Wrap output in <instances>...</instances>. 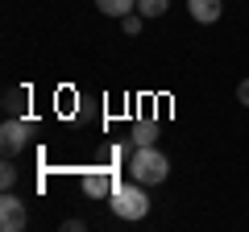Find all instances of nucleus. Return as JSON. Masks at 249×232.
Masks as SVG:
<instances>
[{
  "mask_svg": "<svg viewBox=\"0 0 249 232\" xmlns=\"http://www.w3.org/2000/svg\"><path fill=\"white\" fill-rule=\"evenodd\" d=\"M129 174H133L142 187H158V182L170 179V158L158 145H137L133 158H129Z\"/></svg>",
  "mask_w": 249,
  "mask_h": 232,
  "instance_id": "obj_1",
  "label": "nucleus"
},
{
  "mask_svg": "<svg viewBox=\"0 0 249 232\" xmlns=\"http://www.w3.org/2000/svg\"><path fill=\"white\" fill-rule=\"evenodd\" d=\"M108 203H112V212L121 215V220H145L150 215V195H145L142 182H121V187L108 195Z\"/></svg>",
  "mask_w": 249,
  "mask_h": 232,
  "instance_id": "obj_2",
  "label": "nucleus"
},
{
  "mask_svg": "<svg viewBox=\"0 0 249 232\" xmlns=\"http://www.w3.org/2000/svg\"><path fill=\"white\" fill-rule=\"evenodd\" d=\"M29 137H34V120L29 116H9L0 125V149H4V158H17L29 145Z\"/></svg>",
  "mask_w": 249,
  "mask_h": 232,
  "instance_id": "obj_3",
  "label": "nucleus"
},
{
  "mask_svg": "<svg viewBox=\"0 0 249 232\" xmlns=\"http://www.w3.org/2000/svg\"><path fill=\"white\" fill-rule=\"evenodd\" d=\"M29 224V207L21 195H13V191H4L0 195V228L4 232H21Z\"/></svg>",
  "mask_w": 249,
  "mask_h": 232,
  "instance_id": "obj_4",
  "label": "nucleus"
},
{
  "mask_svg": "<svg viewBox=\"0 0 249 232\" xmlns=\"http://www.w3.org/2000/svg\"><path fill=\"white\" fill-rule=\"evenodd\" d=\"M116 187H121V179H116L112 166H91L83 174V195H91V199H108Z\"/></svg>",
  "mask_w": 249,
  "mask_h": 232,
  "instance_id": "obj_5",
  "label": "nucleus"
},
{
  "mask_svg": "<svg viewBox=\"0 0 249 232\" xmlns=\"http://www.w3.org/2000/svg\"><path fill=\"white\" fill-rule=\"evenodd\" d=\"M187 13H191V21H199V25H216L224 13V0H187Z\"/></svg>",
  "mask_w": 249,
  "mask_h": 232,
  "instance_id": "obj_6",
  "label": "nucleus"
},
{
  "mask_svg": "<svg viewBox=\"0 0 249 232\" xmlns=\"http://www.w3.org/2000/svg\"><path fill=\"white\" fill-rule=\"evenodd\" d=\"M29 91L25 87H4V116H25Z\"/></svg>",
  "mask_w": 249,
  "mask_h": 232,
  "instance_id": "obj_7",
  "label": "nucleus"
},
{
  "mask_svg": "<svg viewBox=\"0 0 249 232\" xmlns=\"http://www.w3.org/2000/svg\"><path fill=\"white\" fill-rule=\"evenodd\" d=\"M158 137H162V129H158V120H137L133 125V145H158Z\"/></svg>",
  "mask_w": 249,
  "mask_h": 232,
  "instance_id": "obj_8",
  "label": "nucleus"
},
{
  "mask_svg": "<svg viewBox=\"0 0 249 232\" xmlns=\"http://www.w3.org/2000/svg\"><path fill=\"white\" fill-rule=\"evenodd\" d=\"M96 9L104 13V17H116V21H121V17H129V13L137 9V0H96Z\"/></svg>",
  "mask_w": 249,
  "mask_h": 232,
  "instance_id": "obj_9",
  "label": "nucleus"
},
{
  "mask_svg": "<svg viewBox=\"0 0 249 232\" xmlns=\"http://www.w3.org/2000/svg\"><path fill=\"white\" fill-rule=\"evenodd\" d=\"M170 9V0H137V13H142L145 21H154V17H162V13Z\"/></svg>",
  "mask_w": 249,
  "mask_h": 232,
  "instance_id": "obj_10",
  "label": "nucleus"
},
{
  "mask_svg": "<svg viewBox=\"0 0 249 232\" xmlns=\"http://www.w3.org/2000/svg\"><path fill=\"white\" fill-rule=\"evenodd\" d=\"M17 179H21V170L13 166V158H4V166H0V187L13 191V187H17Z\"/></svg>",
  "mask_w": 249,
  "mask_h": 232,
  "instance_id": "obj_11",
  "label": "nucleus"
},
{
  "mask_svg": "<svg viewBox=\"0 0 249 232\" xmlns=\"http://www.w3.org/2000/svg\"><path fill=\"white\" fill-rule=\"evenodd\" d=\"M142 25H145V17H142V13H129V17H121V29H124V33H129V37H137V33H142Z\"/></svg>",
  "mask_w": 249,
  "mask_h": 232,
  "instance_id": "obj_12",
  "label": "nucleus"
},
{
  "mask_svg": "<svg viewBox=\"0 0 249 232\" xmlns=\"http://www.w3.org/2000/svg\"><path fill=\"white\" fill-rule=\"evenodd\" d=\"M62 228H67V232H83V228H88V224H83L79 215H71V220H62Z\"/></svg>",
  "mask_w": 249,
  "mask_h": 232,
  "instance_id": "obj_13",
  "label": "nucleus"
},
{
  "mask_svg": "<svg viewBox=\"0 0 249 232\" xmlns=\"http://www.w3.org/2000/svg\"><path fill=\"white\" fill-rule=\"evenodd\" d=\"M237 99L249 108V79H241V83H237Z\"/></svg>",
  "mask_w": 249,
  "mask_h": 232,
  "instance_id": "obj_14",
  "label": "nucleus"
}]
</instances>
